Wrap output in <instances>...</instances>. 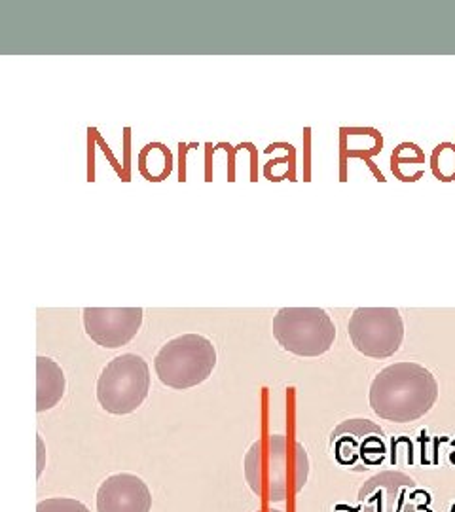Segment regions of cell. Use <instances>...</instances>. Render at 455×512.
I'll return each mask as SVG.
<instances>
[{
	"label": "cell",
	"mask_w": 455,
	"mask_h": 512,
	"mask_svg": "<svg viewBox=\"0 0 455 512\" xmlns=\"http://www.w3.org/2000/svg\"><path fill=\"white\" fill-rule=\"evenodd\" d=\"M416 482L404 473L385 471L372 476L359 490L363 512H408Z\"/></svg>",
	"instance_id": "9"
},
{
	"label": "cell",
	"mask_w": 455,
	"mask_h": 512,
	"mask_svg": "<svg viewBox=\"0 0 455 512\" xmlns=\"http://www.w3.org/2000/svg\"><path fill=\"white\" fill-rule=\"evenodd\" d=\"M152 494L143 478L112 475L97 490V512H150Z\"/></svg>",
	"instance_id": "10"
},
{
	"label": "cell",
	"mask_w": 455,
	"mask_h": 512,
	"mask_svg": "<svg viewBox=\"0 0 455 512\" xmlns=\"http://www.w3.org/2000/svg\"><path fill=\"white\" fill-rule=\"evenodd\" d=\"M431 169L438 181H444V183L455 181L454 143H442L435 148V152L431 156Z\"/></svg>",
	"instance_id": "13"
},
{
	"label": "cell",
	"mask_w": 455,
	"mask_h": 512,
	"mask_svg": "<svg viewBox=\"0 0 455 512\" xmlns=\"http://www.w3.org/2000/svg\"><path fill=\"white\" fill-rule=\"evenodd\" d=\"M347 332L353 348L370 359L393 357L404 340V321L397 308H359L353 311Z\"/></svg>",
	"instance_id": "6"
},
{
	"label": "cell",
	"mask_w": 455,
	"mask_h": 512,
	"mask_svg": "<svg viewBox=\"0 0 455 512\" xmlns=\"http://www.w3.org/2000/svg\"><path fill=\"white\" fill-rule=\"evenodd\" d=\"M63 368L50 357H37V412L52 410L65 397Z\"/></svg>",
	"instance_id": "11"
},
{
	"label": "cell",
	"mask_w": 455,
	"mask_h": 512,
	"mask_svg": "<svg viewBox=\"0 0 455 512\" xmlns=\"http://www.w3.org/2000/svg\"><path fill=\"white\" fill-rule=\"evenodd\" d=\"M152 156L143 148L139 154V171L145 175L148 181H164L165 177L171 173V152L164 145H148Z\"/></svg>",
	"instance_id": "12"
},
{
	"label": "cell",
	"mask_w": 455,
	"mask_h": 512,
	"mask_svg": "<svg viewBox=\"0 0 455 512\" xmlns=\"http://www.w3.org/2000/svg\"><path fill=\"white\" fill-rule=\"evenodd\" d=\"M84 329L101 348L118 349L129 344L143 325V308H84Z\"/></svg>",
	"instance_id": "8"
},
{
	"label": "cell",
	"mask_w": 455,
	"mask_h": 512,
	"mask_svg": "<svg viewBox=\"0 0 455 512\" xmlns=\"http://www.w3.org/2000/svg\"><path fill=\"white\" fill-rule=\"evenodd\" d=\"M256 512H283V511H275V509H268V507H262V509H258Z\"/></svg>",
	"instance_id": "15"
},
{
	"label": "cell",
	"mask_w": 455,
	"mask_h": 512,
	"mask_svg": "<svg viewBox=\"0 0 455 512\" xmlns=\"http://www.w3.org/2000/svg\"><path fill=\"white\" fill-rule=\"evenodd\" d=\"M245 480L264 503H283L300 494L310 475L302 442L289 435H268L253 442L245 461Z\"/></svg>",
	"instance_id": "1"
},
{
	"label": "cell",
	"mask_w": 455,
	"mask_h": 512,
	"mask_svg": "<svg viewBox=\"0 0 455 512\" xmlns=\"http://www.w3.org/2000/svg\"><path fill=\"white\" fill-rule=\"evenodd\" d=\"M37 512H90V509L71 497H52L40 501Z\"/></svg>",
	"instance_id": "14"
},
{
	"label": "cell",
	"mask_w": 455,
	"mask_h": 512,
	"mask_svg": "<svg viewBox=\"0 0 455 512\" xmlns=\"http://www.w3.org/2000/svg\"><path fill=\"white\" fill-rule=\"evenodd\" d=\"M279 346L298 357H321L334 346L336 327L321 308H283L273 317Z\"/></svg>",
	"instance_id": "5"
},
{
	"label": "cell",
	"mask_w": 455,
	"mask_h": 512,
	"mask_svg": "<svg viewBox=\"0 0 455 512\" xmlns=\"http://www.w3.org/2000/svg\"><path fill=\"white\" fill-rule=\"evenodd\" d=\"M334 459L349 471L363 473L378 467L387 456L385 433L370 420H347L330 435Z\"/></svg>",
	"instance_id": "7"
},
{
	"label": "cell",
	"mask_w": 455,
	"mask_h": 512,
	"mask_svg": "<svg viewBox=\"0 0 455 512\" xmlns=\"http://www.w3.org/2000/svg\"><path fill=\"white\" fill-rule=\"evenodd\" d=\"M368 399L382 420L410 423L423 418L437 403V378L418 363H395L378 372Z\"/></svg>",
	"instance_id": "2"
},
{
	"label": "cell",
	"mask_w": 455,
	"mask_h": 512,
	"mask_svg": "<svg viewBox=\"0 0 455 512\" xmlns=\"http://www.w3.org/2000/svg\"><path fill=\"white\" fill-rule=\"evenodd\" d=\"M217 366V349L201 334H182L162 346L154 368L162 384L184 391L209 380Z\"/></svg>",
	"instance_id": "3"
},
{
	"label": "cell",
	"mask_w": 455,
	"mask_h": 512,
	"mask_svg": "<svg viewBox=\"0 0 455 512\" xmlns=\"http://www.w3.org/2000/svg\"><path fill=\"white\" fill-rule=\"evenodd\" d=\"M150 391V368L133 353L112 359L97 380V401L114 416H126L145 403Z\"/></svg>",
	"instance_id": "4"
}]
</instances>
